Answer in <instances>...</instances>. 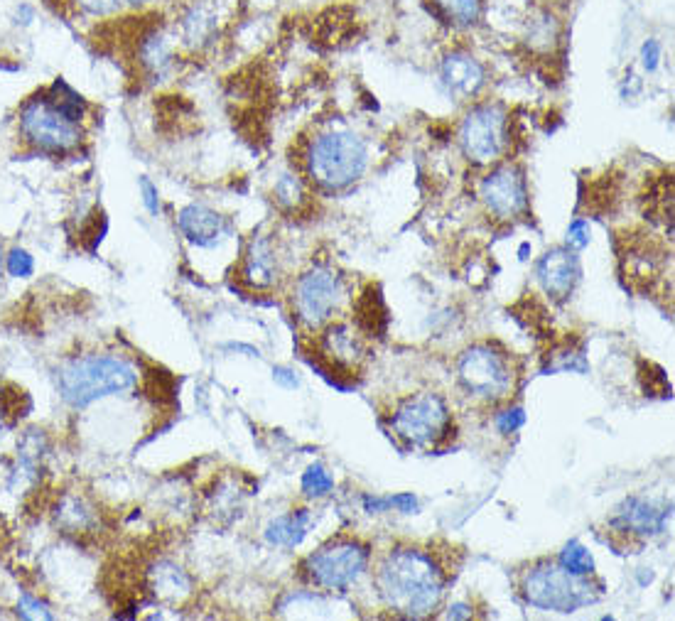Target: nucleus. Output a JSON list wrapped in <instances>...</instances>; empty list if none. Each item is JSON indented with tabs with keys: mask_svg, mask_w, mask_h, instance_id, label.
<instances>
[{
	"mask_svg": "<svg viewBox=\"0 0 675 621\" xmlns=\"http://www.w3.org/2000/svg\"><path fill=\"white\" fill-rule=\"evenodd\" d=\"M376 587L388 609L405 619H425L440 607L447 577L420 548H393L376 567Z\"/></svg>",
	"mask_w": 675,
	"mask_h": 621,
	"instance_id": "obj_1",
	"label": "nucleus"
},
{
	"mask_svg": "<svg viewBox=\"0 0 675 621\" xmlns=\"http://www.w3.org/2000/svg\"><path fill=\"white\" fill-rule=\"evenodd\" d=\"M135 381H138V371L131 361L121 356L94 354L69 361L59 371V393L72 408H86L106 396L131 391Z\"/></svg>",
	"mask_w": 675,
	"mask_h": 621,
	"instance_id": "obj_2",
	"label": "nucleus"
},
{
	"mask_svg": "<svg viewBox=\"0 0 675 621\" xmlns=\"http://www.w3.org/2000/svg\"><path fill=\"white\" fill-rule=\"evenodd\" d=\"M369 165V148L364 138L351 131H327L312 138L305 153L307 177L322 189H344L354 185Z\"/></svg>",
	"mask_w": 675,
	"mask_h": 621,
	"instance_id": "obj_3",
	"label": "nucleus"
},
{
	"mask_svg": "<svg viewBox=\"0 0 675 621\" xmlns=\"http://www.w3.org/2000/svg\"><path fill=\"white\" fill-rule=\"evenodd\" d=\"M523 597L540 612L572 614L597 602L602 590H597L587 577L572 575L560 565L543 563L533 567L523 580Z\"/></svg>",
	"mask_w": 675,
	"mask_h": 621,
	"instance_id": "obj_4",
	"label": "nucleus"
},
{
	"mask_svg": "<svg viewBox=\"0 0 675 621\" xmlns=\"http://www.w3.org/2000/svg\"><path fill=\"white\" fill-rule=\"evenodd\" d=\"M18 128L25 143H30L35 150H42V153H72L81 143V123L69 118L62 108L54 106L47 91L25 101L20 108Z\"/></svg>",
	"mask_w": 675,
	"mask_h": 621,
	"instance_id": "obj_5",
	"label": "nucleus"
},
{
	"mask_svg": "<svg viewBox=\"0 0 675 621\" xmlns=\"http://www.w3.org/2000/svg\"><path fill=\"white\" fill-rule=\"evenodd\" d=\"M391 425L408 447L432 450L450 437L452 415L437 393H418L398 405Z\"/></svg>",
	"mask_w": 675,
	"mask_h": 621,
	"instance_id": "obj_6",
	"label": "nucleus"
},
{
	"mask_svg": "<svg viewBox=\"0 0 675 621\" xmlns=\"http://www.w3.org/2000/svg\"><path fill=\"white\" fill-rule=\"evenodd\" d=\"M369 545L356 538H337L317 548L305 560L302 570L324 590H347L369 567Z\"/></svg>",
	"mask_w": 675,
	"mask_h": 621,
	"instance_id": "obj_7",
	"label": "nucleus"
},
{
	"mask_svg": "<svg viewBox=\"0 0 675 621\" xmlns=\"http://www.w3.org/2000/svg\"><path fill=\"white\" fill-rule=\"evenodd\" d=\"M509 118L496 104H479L464 116L459 126V145L467 160L477 165H491L501 158L509 145Z\"/></svg>",
	"mask_w": 675,
	"mask_h": 621,
	"instance_id": "obj_8",
	"label": "nucleus"
},
{
	"mask_svg": "<svg viewBox=\"0 0 675 621\" xmlns=\"http://www.w3.org/2000/svg\"><path fill=\"white\" fill-rule=\"evenodd\" d=\"M457 374L469 393L482 398H504L513 383L506 356L489 344H474L464 351L459 356Z\"/></svg>",
	"mask_w": 675,
	"mask_h": 621,
	"instance_id": "obj_9",
	"label": "nucleus"
},
{
	"mask_svg": "<svg viewBox=\"0 0 675 621\" xmlns=\"http://www.w3.org/2000/svg\"><path fill=\"white\" fill-rule=\"evenodd\" d=\"M342 280L329 268H312L295 285V310L307 327H320L337 310Z\"/></svg>",
	"mask_w": 675,
	"mask_h": 621,
	"instance_id": "obj_10",
	"label": "nucleus"
},
{
	"mask_svg": "<svg viewBox=\"0 0 675 621\" xmlns=\"http://www.w3.org/2000/svg\"><path fill=\"white\" fill-rule=\"evenodd\" d=\"M486 209L496 219H516V216L528 212V187L523 170L513 162L494 167L482 180L479 187Z\"/></svg>",
	"mask_w": 675,
	"mask_h": 621,
	"instance_id": "obj_11",
	"label": "nucleus"
},
{
	"mask_svg": "<svg viewBox=\"0 0 675 621\" xmlns=\"http://www.w3.org/2000/svg\"><path fill=\"white\" fill-rule=\"evenodd\" d=\"M320 356L324 364L312 361V366L320 371V376L329 378L332 371H337V383L342 386V391H349V386L339 381V376H351V371L359 369V361L364 356V342L347 324H334L322 334Z\"/></svg>",
	"mask_w": 675,
	"mask_h": 621,
	"instance_id": "obj_12",
	"label": "nucleus"
},
{
	"mask_svg": "<svg viewBox=\"0 0 675 621\" xmlns=\"http://www.w3.org/2000/svg\"><path fill=\"white\" fill-rule=\"evenodd\" d=\"M668 518H671V504L666 506L644 499V496H629L614 509L609 526L617 533H624V536L651 538L666 531Z\"/></svg>",
	"mask_w": 675,
	"mask_h": 621,
	"instance_id": "obj_13",
	"label": "nucleus"
},
{
	"mask_svg": "<svg viewBox=\"0 0 675 621\" xmlns=\"http://www.w3.org/2000/svg\"><path fill=\"white\" fill-rule=\"evenodd\" d=\"M440 84L455 99H472L482 91L486 84V72L474 54L469 52H450L440 64Z\"/></svg>",
	"mask_w": 675,
	"mask_h": 621,
	"instance_id": "obj_14",
	"label": "nucleus"
},
{
	"mask_svg": "<svg viewBox=\"0 0 675 621\" xmlns=\"http://www.w3.org/2000/svg\"><path fill=\"white\" fill-rule=\"evenodd\" d=\"M538 283L548 295L563 300L575 290L577 278H580V263H577L575 251L570 248H553L545 256H540L536 266Z\"/></svg>",
	"mask_w": 675,
	"mask_h": 621,
	"instance_id": "obj_15",
	"label": "nucleus"
},
{
	"mask_svg": "<svg viewBox=\"0 0 675 621\" xmlns=\"http://www.w3.org/2000/svg\"><path fill=\"white\" fill-rule=\"evenodd\" d=\"M177 229L189 243L199 248H214L226 236L229 224L219 212L204 207V204H187L177 214Z\"/></svg>",
	"mask_w": 675,
	"mask_h": 621,
	"instance_id": "obj_16",
	"label": "nucleus"
},
{
	"mask_svg": "<svg viewBox=\"0 0 675 621\" xmlns=\"http://www.w3.org/2000/svg\"><path fill=\"white\" fill-rule=\"evenodd\" d=\"M275 278H278V263H275L273 243L266 236H253L243 261V280L253 288H270Z\"/></svg>",
	"mask_w": 675,
	"mask_h": 621,
	"instance_id": "obj_17",
	"label": "nucleus"
},
{
	"mask_svg": "<svg viewBox=\"0 0 675 621\" xmlns=\"http://www.w3.org/2000/svg\"><path fill=\"white\" fill-rule=\"evenodd\" d=\"M138 59L143 64L145 72H150L153 77H165L167 72L175 64V54H172V45L167 40L165 32L150 30L140 37L138 45Z\"/></svg>",
	"mask_w": 675,
	"mask_h": 621,
	"instance_id": "obj_18",
	"label": "nucleus"
},
{
	"mask_svg": "<svg viewBox=\"0 0 675 621\" xmlns=\"http://www.w3.org/2000/svg\"><path fill=\"white\" fill-rule=\"evenodd\" d=\"M310 528V511L297 509L283 516L273 518L266 528V540L270 545H280V548H295L307 536Z\"/></svg>",
	"mask_w": 675,
	"mask_h": 621,
	"instance_id": "obj_19",
	"label": "nucleus"
},
{
	"mask_svg": "<svg viewBox=\"0 0 675 621\" xmlns=\"http://www.w3.org/2000/svg\"><path fill=\"white\" fill-rule=\"evenodd\" d=\"M356 322H359V329H364V332H369V334H376V337H381V334L386 332L388 315H386V305H383V297L381 293H378V288H369L364 293V297L356 302Z\"/></svg>",
	"mask_w": 675,
	"mask_h": 621,
	"instance_id": "obj_20",
	"label": "nucleus"
},
{
	"mask_svg": "<svg viewBox=\"0 0 675 621\" xmlns=\"http://www.w3.org/2000/svg\"><path fill=\"white\" fill-rule=\"evenodd\" d=\"M214 27L216 15L209 8H204V5H194V8L187 10L185 18H182V32H185L187 42H192V45L207 42L212 37Z\"/></svg>",
	"mask_w": 675,
	"mask_h": 621,
	"instance_id": "obj_21",
	"label": "nucleus"
},
{
	"mask_svg": "<svg viewBox=\"0 0 675 621\" xmlns=\"http://www.w3.org/2000/svg\"><path fill=\"white\" fill-rule=\"evenodd\" d=\"M435 5L450 23L467 27L482 18L484 0H435Z\"/></svg>",
	"mask_w": 675,
	"mask_h": 621,
	"instance_id": "obj_22",
	"label": "nucleus"
},
{
	"mask_svg": "<svg viewBox=\"0 0 675 621\" xmlns=\"http://www.w3.org/2000/svg\"><path fill=\"white\" fill-rule=\"evenodd\" d=\"M558 565L565 567V570L572 572V575H580V577H587L594 572L592 553L580 543V540H570V543L560 550Z\"/></svg>",
	"mask_w": 675,
	"mask_h": 621,
	"instance_id": "obj_23",
	"label": "nucleus"
},
{
	"mask_svg": "<svg viewBox=\"0 0 675 621\" xmlns=\"http://www.w3.org/2000/svg\"><path fill=\"white\" fill-rule=\"evenodd\" d=\"M189 590V580L180 567L162 563L155 567V592L160 597H177V594H185Z\"/></svg>",
	"mask_w": 675,
	"mask_h": 621,
	"instance_id": "obj_24",
	"label": "nucleus"
},
{
	"mask_svg": "<svg viewBox=\"0 0 675 621\" xmlns=\"http://www.w3.org/2000/svg\"><path fill=\"white\" fill-rule=\"evenodd\" d=\"M91 521H94V516L86 509L84 501L79 499H64L62 506L57 509V523H62V526L72 533L86 531V528L91 526Z\"/></svg>",
	"mask_w": 675,
	"mask_h": 621,
	"instance_id": "obj_25",
	"label": "nucleus"
},
{
	"mask_svg": "<svg viewBox=\"0 0 675 621\" xmlns=\"http://www.w3.org/2000/svg\"><path fill=\"white\" fill-rule=\"evenodd\" d=\"M275 199H278L280 207L297 209L305 202V189H302L300 180L295 175H283L275 182Z\"/></svg>",
	"mask_w": 675,
	"mask_h": 621,
	"instance_id": "obj_26",
	"label": "nucleus"
},
{
	"mask_svg": "<svg viewBox=\"0 0 675 621\" xmlns=\"http://www.w3.org/2000/svg\"><path fill=\"white\" fill-rule=\"evenodd\" d=\"M334 489V479L329 477L327 469L322 467V464H312V467H307V472L302 474V491H305L307 496H327L329 491Z\"/></svg>",
	"mask_w": 675,
	"mask_h": 621,
	"instance_id": "obj_27",
	"label": "nucleus"
},
{
	"mask_svg": "<svg viewBox=\"0 0 675 621\" xmlns=\"http://www.w3.org/2000/svg\"><path fill=\"white\" fill-rule=\"evenodd\" d=\"M3 263L10 278H30V275L35 273V258H32L30 251H25V248L20 246L10 248Z\"/></svg>",
	"mask_w": 675,
	"mask_h": 621,
	"instance_id": "obj_28",
	"label": "nucleus"
},
{
	"mask_svg": "<svg viewBox=\"0 0 675 621\" xmlns=\"http://www.w3.org/2000/svg\"><path fill=\"white\" fill-rule=\"evenodd\" d=\"M74 5L89 18H111V15L121 13L126 0H74Z\"/></svg>",
	"mask_w": 675,
	"mask_h": 621,
	"instance_id": "obj_29",
	"label": "nucleus"
},
{
	"mask_svg": "<svg viewBox=\"0 0 675 621\" xmlns=\"http://www.w3.org/2000/svg\"><path fill=\"white\" fill-rule=\"evenodd\" d=\"M590 221L587 219H572L570 226H567V236L565 243L570 251H582V248L590 246Z\"/></svg>",
	"mask_w": 675,
	"mask_h": 621,
	"instance_id": "obj_30",
	"label": "nucleus"
},
{
	"mask_svg": "<svg viewBox=\"0 0 675 621\" xmlns=\"http://www.w3.org/2000/svg\"><path fill=\"white\" fill-rule=\"evenodd\" d=\"M523 425H526V410H523L521 405H513V408L501 410V413L496 415V430H499L501 435H511V432L521 430Z\"/></svg>",
	"mask_w": 675,
	"mask_h": 621,
	"instance_id": "obj_31",
	"label": "nucleus"
},
{
	"mask_svg": "<svg viewBox=\"0 0 675 621\" xmlns=\"http://www.w3.org/2000/svg\"><path fill=\"white\" fill-rule=\"evenodd\" d=\"M18 614L23 619H52V612L47 609L45 602L35 599L32 594L23 592L18 599Z\"/></svg>",
	"mask_w": 675,
	"mask_h": 621,
	"instance_id": "obj_32",
	"label": "nucleus"
},
{
	"mask_svg": "<svg viewBox=\"0 0 675 621\" xmlns=\"http://www.w3.org/2000/svg\"><path fill=\"white\" fill-rule=\"evenodd\" d=\"M138 189H140V202H143V207L148 209V214L158 216L160 214V189L155 185L150 177H140L138 180Z\"/></svg>",
	"mask_w": 675,
	"mask_h": 621,
	"instance_id": "obj_33",
	"label": "nucleus"
},
{
	"mask_svg": "<svg viewBox=\"0 0 675 621\" xmlns=\"http://www.w3.org/2000/svg\"><path fill=\"white\" fill-rule=\"evenodd\" d=\"M658 64H661V42L658 40H646L644 45H641V67L646 69V72H656Z\"/></svg>",
	"mask_w": 675,
	"mask_h": 621,
	"instance_id": "obj_34",
	"label": "nucleus"
},
{
	"mask_svg": "<svg viewBox=\"0 0 675 621\" xmlns=\"http://www.w3.org/2000/svg\"><path fill=\"white\" fill-rule=\"evenodd\" d=\"M273 381L278 383V386L283 388H297L300 386V378L293 369H288V366H275L273 369Z\"/></svg>",
	"mask_w": 675,
	"mask_h": 621,
	"instance_id": "obj_35",
	"label": "nucleus"
},
{
	"mask_svg": "<svg viewBox=\"0 0 675 621\" xmlns=\"http://www.w3.org/2000/svg\"><path fill=\"white\" fill-rule=\"evenodd\" d=\"M391 509H398V511H403V513H415L418 511V499H415L413 494H410V491H405V494H396V496H391Z\"/></svg>",
	"mask_w": 675,
	"mask_h": 621,
	"instance_id": "obj_36",
	"label": "nucleus"
},
{
	"mask_svg": "<svg viewBox=\"0 0 675 621\" xmlns=\"http://www.w3.org/2000/svg\"><path fill=\"white\" fill-rule=\"evenodd\" d=\"M364 509L369 513H381V511H388L391 509V501L388 499H378V496H364Z\"/></svg>",
	"mask_w": 675,
	"mask_h": 621,
	"instance_id": "obj_37",
	"label": "nucleus"
},
{
	"mask_svg": "<svg viewBox=\"0 0 675 621\" xmlns=\"http://www.w3.org/2000/svg\"><path fill=\"white\" fill-rule=\"evenodd\" d=\"M445 617L447 619H469V617H472V607H469V604H462V602L452 604L450 612H447Z\"/></svg>",
	"mask_w": 675,
	"mask_h": 621,
	"instance_id": "obj_38",
	"label": "nucleus"
},
{
	"mask_svg": "<svg viewBox=\"0 0 675 621\" xmlns=\"http://www.w3.org/2000/svg\"><path fill=\"white\" fill-rule=\"evenodd\" d=\"M153 0H126V5H133V8H140V5H148Z\"/></svg>",
	"mask_w": 675,
	"mask_h": 621,
	"instance_id": "obj_39",
	"label": "nucleus"
},
{
	"mask_svg": "<svg viewBox=\"0 0 675 621\" xmlns=\"http://www.w3.org/2000/svg\"><path fill=\"white\" fill-rule=\"evenodd\" d=\"M3 261H5V258H3V248H0V268H3Z\"/></svg>",
	"mask_w": 675,
	"mask_h": 621,
	"instance_id": "obj_40",
	"label": "nucleus"
},
{
	"mask_svg": "<svg viewBox=\"0 0 675 621\" xmlns=\"http://www.w3.org/2000/svg\"><path fill=\"white\" fill-rule=\"evenodd\" d=\"M0 437H3V415H0Z\"/></svg>",
	"mask_w": 675,
	"mask_h": 621,
	"instance_id": "obj_41",
	"label": "nucleus"
}]
</instances>
